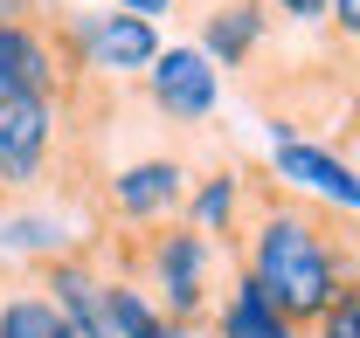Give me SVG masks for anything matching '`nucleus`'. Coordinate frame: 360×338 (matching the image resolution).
I'll return each mask as SVG.
<instances>
[{"mask_svg": "<svg viewBox=\"0 0 360 338\" xmlns=\"http://www.w3.org/2000/svg\"><path fill=\"white\" fill-rule=\"evenodd\" d=\"M229 262H236V276H250L298 332H312L319 318H326V304L360 276V228H347V214L319 208V201L284 194L264 173Z\"/></svg>", "mask_w": 360, "mask_h": 338, "instance_id": "obj_1", "label": "nucleus"}, {"mask_svg": "<svg viewBox=\"0 0 360 338\" xmlns=\"http://www.w3.org/2000/svg\"><path fill=\"white\" fill-rule=\"evenodd\" d=\"M97 242H104V262L118 276H132L174 325H187L201 338V325L222 304V269H236L222 242H208L187 221H160V228H139V235H97Z\"/></svg>", "mask_w": 360, "mask_h": 338, "instance_id": "obj_2", "label": "nucleus"}, {"mask_svg": "<svg viewBox=\"0 0 360 338\" xmlns=\"http://www.w3.org/2000/svg\"><path fill=\"white\" fill-rule=\"evenodd\" d=\"M84 159L90 138L70 104H56V97H7L0 104V201L63 194V187L84 194Z\"/></svg>", "mask_w": 360, "mask_h": 338, "instance_id": "obj_3", "label": "nucleus"}, {"mask_svg": "<svg viewBox=\"0 0 360 338\" xmlns=\"http://www.w3.org/2000/svg\"><path fill=\"white\" fill-rule=\"evenodd\" d=\"M187 187H194V166L174 145H153V152L111 159V166H84V208L97 235H139V228L180 221Z\"/></svg>", "mask_w": 360, "mask_h": 338, "instance_id": "obj_4", "label": "nucleus"}, {"mask_svg": "<svg viewBox=\"0 0 360 338\" xmlns=\"http://www.w3.org/2000/svg\"><path fill=\"white\" fill-rule=\"evenodd\" d=\"M56 14V35H63V55H70V76L77 83H139L146 69H153V55H160V21H146V14H125V7H111V14H90V7H49Z\"/></svg>", "mask_w": 360, "mask_h": 338, "instance_id": "obj_5", "label": "nucleus"}, {"mask_svg": "<svg viewBox=\"0 0 360 338\" xmlns=\"http://www.w3.org/2000/svg\"><path fill=\"white\" fill-rule=\"evenodd\" d=\"M90 235H97V221H90L77 187L0 201V262H7V269H42V262H56V255L84 249Z\"/></svg>", "mask_w": 360, "mask_h": 338, "instance_id": "obj_6", "label": "nucleus"}, {"mask_svg": "<svg viewBox=\"0 0 360 338\" xmlns=\"http://www.w3.org/2000/svg\"><path fill=\"white\" fill-rule=\"evenodd\" d=\"M139 97L160 125L174 131H208L215 111H222V69L201 55L194 42H167L153 55V69L139 76Z\"/></svg>", "mask_w": 360, "mask_h": 338, "instance_id": "obj_7", "label": "nucleus"}, {"mask_svg": "<svg viewBox=\"0 0 360 338\" xmlns=\"http://www.w3.org/2000/svg\"><path fill=\"white\" fill-rule=\"evenodd\" d=\"M7 97H56V104L84 97V83L70 76L56 14L49 21H0V104Z\"/></svg>", "mask_w": 360, "mask_h": 338, "instance_id": "obj_8", "label": "nucleus"}, {"mask_svg": "<svg viewBox=\"0 0 360 338\" xmlns=\"http://www.w3.org/2000/svg\"><path fill=\"white\" fill-rule=\"evenodd\" d=\"M270 180L298 201H319L333 214H360V159L319 138H270Z\"/></svg>", "mask_w": 360, "mask_h": 338, "instance_id": "obj_9", "label": "nucleus"}, {"mask_svg": "<svg viewBox=\"0 0 360 338\" xmlns=\"http://www.w3.org/2000/svg\"><path fill=\"white\" fill-rule=\"evenodd\" d=\"M35 283L56 297V311L77 325V338H118L111 332V262H104V242L97 235H90L84 249L42 262Z\"/></svg>", "mask_w": 360, "mask_h": 338, "instance_id": "obj_10", "label": "nucleus"}, {"mask_svg": "<svg viewBox=\"0 0 360 338\" xmlns=\"http://www.w3.org/2000/svg\"><path fill=\"white\" fill-rule=\"evenodd\" d=\"M257 180H264V173L236 166V159H215L208 173H194L180 221H187V228H201L208 242L236 249V235H243V221H250V201H257Z\"/></svg>", "mask_w": 360, "mask_h": 338, "instance_id": "obj_11", "label": "nucleus"}, {"mask_svg": "<svg viewBox=\"0 0 360 338\" xmlns=\"http://www.w3.org/2000/svg\"><path fill=\"white\" fill-rule=\"evenodd\" d=\"M270 21L264 14V0H208L201 7V55L215 62V69H250L257 55H264V42H270Z\"/></svg>", "mask_w": 360, "mask_h": 338, "instance_id": "obj_12", "label": "nucleus"}, {"mask_svg": "<svg viewBox=\"0 0 360 338\" xmlns=\"http://www.w3.org/2000/svg\"><path fill=\"white\" fill-rule=\"evenodd\" d=\"M201 338H305V332H298L250 276L229 269V290H222V304H215V318L201 325Z\"/></svg>", "mask_w": 360, "mask_h": 338, "instance_id": "obj_13", "label": "nucleus"}, {"mask_svg": "<svg viewBox=\"0 0 360 338\" xmlns=\"http://www.w3.org/2000/svg\"><path fill=\"white\" fill-rule=\"evenodd\" d=\"M0 338H77V325L56 311L35 269H0Z\"/></svg>", "mask_w": 360, "mask_h": 338, "instance_id": "obj_14", "label": "nucleus"}, {"mask_svg": "<svg viewBox=\"0 0 360 338\" xmlns=\"http://www.w3.org/2000/svg\"><path fill=\"white\" fill-rule=\"evenodd\" d=\"M111 332L118 338H194L187 325H174L153 297L139 290L132 276H118V269H111Z\"/></svg>", "mask_w": 360, "mask_h": 338, "instance_id": "obj_15", "label": "nucleus"}, {"mask_svg": "<svg viewBox=\"0 0 360 338\" xmlns=\"http://www.w3.org/2000/svg\"><path fill=\"white\" fill-rule=\"evenodd\" d=\"M326 69H340V90H360V0L326 7Z\"/></svg>", "mask_w": 360, "mask_h": 338, "instance_id": "obj_16", "label": "nucleus"}, {"mask_svg": "<svg viewBox=\"0 0 360 338\" xmlns=\"http://www.w3.org/2000/svg\"><path fill=\"white\" fill-rule=\"evenodd\" d=\"M305 338H360V276L333 297V304H326V318H319Z\"/></svg>", "mask_w": 360, "mask_h": 338, "instance_id": "obj_17", "label": "nucleus"}, {"mask_svg": "<svg viewBox=\"0 0 360 338\" xmlns=\"http://www.w3.org/2000/svg\"><path fill=\"white\" fill-rule=\"evenodd\" d=\"M326 7L333 0H264L270 21H291V28H326Z\"/></svg>", "mask_w": 360, "mask_h": 338, "instance_id": "obj_18", "label": "nucleus"}, {"mask_svg": "<svg viewBox=\"0 0 360 338\" xmlns=\"http://www.w3.org/2000/svg\"><path fill=\"white\" fill-rule=\"evenodd\" d=\"M0 21H49V0H0Z\"/></svg>", "mask_w": 360, "mask_h": 338, "instance_id": "obj_19", "label": "nucleus"}, {"mask_svg": "<svg viewBox=\"0 0 360 338\" xmlns=\"http://www.w3.org/2000/svg\"><path fill=\"white\" fill-rule=\"evenodd\" d=\"M111 7H125V14H146V21H160V14H174L180 0H111Z\"/></svg>", "mask_w": 360, "mask_h": 338, "instance_id": "obj_20", "label": "nucleus"}]
</instances>
